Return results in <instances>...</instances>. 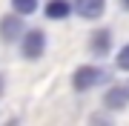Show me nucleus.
Wrapping results in <instances>:
<instances>
[{"instance_id":"1","label":"nucleus","mask_w":129,"mask_h":126,"mask_svg":"<svg viewBox=\"0 0 129 126\" xmlns=\"http://www.w3.org/2000/svg\"><path fill=\"white\" fill-rule=\"evenodd\" d=\"M103 80H106L103 69H98V66H80L72 75V86L78 89V92H89V89H95L98 83H103Z\"/></svg>"},{"instance_id":"2","label":"nucleus","mask_w":129,"mask_h":126,"mask_svg":"<svg viewBox=\"0 0 129 126\" xmlns=\"http://www.w3.org/2000/svg\"><path fill=\"white\" fill-rule=\"evenodd\" d=\"M23 46H20V52H23L26 60H37V57H43V52H46V32L43 29H32V32H23Z\"/></svg>"},{"instance_id":"3","label":"nucleus","mask_w":129,"mask_h":126,"mask_svg":"<svg viewBox=\"0 0 129 126\" xmlns=\"http://www.w3.org/2000/svg\"><path fill=\"white\" fill-rule=\"evenodd\" d=\"M23 17H20L17 12L14 14H6L3 20H0V40L3 43H12V40H20L23 37Z\"/></svg>"},{"instance_id":"4","label":"nucleus","mask_w":129,"mask_h":126,"mask_svg":"<svg viewBox=\"0 0 129 126\" xmlns=\"http://www.w3.org/2000/svg\"><path fill=\"white\" fill-rule=\"evenodd\" d=\"M75 12L83 20H98L106 12V0H75Z\"/></svg>"},{"instance_id":"5","label":"nucleus","mask_w":129,"mask_h":126,"mask_svg":"<svg viewBox=\"0 0 129 126\" xmlns=\"http://www.w3.org/2000/svg\"><path fill=\"white\" fill-rule=\"evenodd\" d=\"M103 106L109 109V112H123V109L129 106V95L123 86H112L109 92L103 95Z\"/></svg>"},{"instance_id":"6","label":"nucleus","mask_w":129,"mask_h":126,"mask_svg":"<svg viewBox=\"0 0 129 126\" xmlns=\"http://www.w3.org/2000/svg\"><path fill=\"white\" fill-rule=\"evenodd\" d=\"M89 49H92V55L103 57L106 52L112 49V34L106 32V29H98V32L92 34V40H89Z\"/></svg>"},{"instance_id":"7","label":"nucleus","mask_w":129,"mask_h":126,"mask_svg":"<svg viewBox=\"0 0 129 126\" xmlns=\"http://www.w3.org/2000/svg\"><path fill=\"white\" fill-rule=\"evenodd\" d=\"M69 12H72V6L66 0H49L46 3V17L49 20H63V17H69Z\"/></svg>"},{"instance_id":"8","label":"nucleus","mask_w":129,"mask_h":126,"mask_svg":"<svg viewBox=\"0 0 129 126\" xmlns=\"http://www.w3.org/2000/svg\"><path fill=\"white\" fill-rule=\"evenodd\" d=\"M12 9L20 14V17H26V14H35L37 12V0H12Z\"/></svg>"},{"instance_id":"9","label":"nucleus","mask_w":129,"mask_h":126,"mask_svg":"<svg viewBox=\"0 0 129 126\" xmlns=\"http://www.w3.org/2000/svg\"><path fill=\"white\" fill-rule=\"evenodd\" d=\"M89 126H115V120H112L109 109H106V112H95L89 117Z\"/></svg>"},{"instance_id":"10","label":"nucleus","mask_w":129,"mask_h":126,"mask_svg":"<svg viewBox=\"0 0 129 126\" xmlns=\"http://www.w3.org/2000/svg\"><path fill=\"white\" fill-rule=\"evenodd\" d=\"M115 66H118L120 72H129V43H126V46L118 52V60H115Z\"/></svg>"},{"instance_id":"11","label":"nucleus","mask_w":129,"mask_h":126,"mask_svg":"<svg viewBox=\"0 0 129 126\" xmlns=\"http://www.w3.org/2000/svg\"><path fill=\"white\" fill-rule=\"evenodd\" d=\"M3 92H6V77L0 75V95H3Z\"/></svg>"},{"instance_id":"12","label":"nucleus","mask_w":129,"mask_h":126,"mask_svg":"<svg viewBox=\"0 0 129 126\" xmlns=\"http://www.w3.org/2000/svg\"><path fill=\"white\" fill-rule=\"evenodd\" d=\"M120 6H123V9H126V12H129V0H120Z\"/></svg>"},{"instance_id":"13","label":"nucleus","mask_w":129,"mask_h":126,"mask_svg":"<svg viewBox=\"0 0 129 126\" xmlns=\"http://www.w3.org/2000/svg\"><path fill=\"white\" fill-rule=\"evenodd\" d=\"M6 126H17V120H6Z\"/></svg>"},{"instance_id":"14","label":"nucleus","mask_w":129,"mask_h":126,"mask_svg":"<svg viewBox=\"0 0 129 126\" xmlns=\"http://www.w3.org/2000/svg\"><path fill=\"white\" fill-rule=\"evenodd\" d=\"M123 89H126V95H129V80H126V86H123Z\"/></svg>"}]
</instances>
